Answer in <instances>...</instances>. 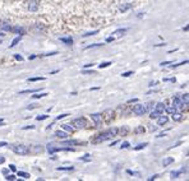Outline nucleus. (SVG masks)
I'll return each mask as SVG.
<instances>
[{
  "mask_svg": "<svg viewBox=\"0 0 189 181\" xmlns=\"http://www.w3.org/2000/svg\"><path fill=\"white\" fill-rule=\"evenodd\" d=\"M17 173H18V176H19V177H24V178H30V177H31V176H30V173L23 172V171H18Z\"/></svg>",
  "mask_w": 189,
  "mask_h": 181,
  "instance_id": "23",
  "label": "nucleus"
},
{
  "mask_svg": "<svg viewBox=\"0 0 189 181\" xmlns=\"http://www.w3.org/2000/svg\"><path fill=\"white\" fill-rule=\"evenodd\" d=\"M159 177V175H154V176H151V177H148V181H152V180H156Z\"/></svg>",
  "mask_w": 189,
  "mask_h": 181,
  "instance_id": "46",
  "label": "nucleus"
},
{
  "mask_svg": "<svg viewBox=\"0 0 189 181\" xmlns=\"http://www.w3.org/2000/svg\"><path fill=\"white\" fill-rule=\"evenodd\" d=\"M5 146H8L7 142H0V147H5Z\"/></svg>",
  "mask_w": 189,
  "mask_h": 181,
  "instance_id": "55",
  "label": "nucleus"
},
{
  "mask_svg": "<svg viewBox=\"0 0 189 181\" xmlns=\"http://www.w3.org/2000/svg\"><path fill=\"white\" fill-rule=\"evenodd\" d=\"M63 144H64V146H77V144H84V143H83V142H79V140L72 139V140H65V142H63Z\"/></svg>",
  "mask_w": 189,
  "mask_h": 181,
  "instance_id": "10",
  "label": "nucleus"
},
{
  "mask_svg": "<svg viewBox=\"0 0 189 181\" xmlns=\"http://www.w3.org/2000/svg\"><path fill=\"white\" fill-rule=\"evenodd\" d=\"M152 107H154V104H152V102H148L147 106H146V110H147V109H152Z\"/></svg>",
  "mask_w": 189,
  "mask_h": 181,
  "instance_id": "48",
  "label": "nucleus"
},
{
  "mask_svg": "<svg viewBox=\"0 0 189 181\" xmlns=\"http://www.w3.org/2000/svg\"><path fill=\"white\" fill-rule=\"evenodd\" d=\"M133 8V4H130V3H127V4H123V5H120L119 7V10L120 12H127V10H129V9H132Z\"/></svg>",
  "mask_w": 189,
  "mask_h": 181,
  "instance_id": "12",
  "label": "nucleus"
},
{
  "mask_svg": "<svg viewBox=\"0 0 189 181\" xmlns=\"http://www.w3.org/2000/svg\"><path fill=\"white\" fill-rule=\"evenodd\" d=\"M165 107H166V105H165L164 102H159V104H156L155 110L159 111L160 114H164V112H165Z\"/></svg>",
  "mask_w": 189,
  "mask_h": 181,
  "instance_id": "11",
  "label": "nucleus"
},
{
  "mask_svg": "<svg viewBox=\"0 0 189 181\" xmlns=\"http://www.w3.org/2000/svg\"><path fill=\"white\" fill-rule=\"evenodd\" d=\"M170 175H171V178H178L181 175V171H173Z\"/></svg>",
  "mask_w": 189,
  "mask_h": 181,
  "instance_id": "29",
  "label": "nucleus"
},
{
  "mask_svg": "<svg viewBox=\"0 0 189 181\" xmlns=\"http://www.w3.org/2000/svg\"><path fill=\"white\" fill-rule=\"evenodd\" d=\"M36 106H37V105H30V106L27 107V110H32V109H35Z\"/></svg>",
  "mask_w": 189,
  "mask_h": 181,
  "instance_id": "54",
  "label": "nucleus"
},
{
  "mask_svg": "<svg viewBox=\"0 0 189 181\" xmlns=\"http://www.w3.org/2000/svg\"><path fill=\"white\" fill-rule=\"evenodd\" d=\"M157 119H159V120H157V124H159L160 126L165 125V124H166V123L169 121V117H167V116H165L164 114H161V115H160V116H159Z\"/></svg>",
  "mask_w": 189,
  "mask_h": 181,
  "instance_id": "9",
  "label": "nucleus"
},
{
  "mask_svg": "<svg viewBox=\"0 0 189 181\" xmlns=\"http://www.w3.org/2000/svg\"><path fill=\"white\" fill-rule=\"evenodd\" d=\"M171 117H173L174 121H181L184 116H183V114H180V112H174V114H171Z\"/></svg>",
  "mask_w": 189,
  "mask_h": 181,
  "instance_id": "13",
  "label": "nucleus"
},
{
  "mask_svg": "<svg viewBox=\"0 0 189 181\" xmlns=\"http://www.w3.org/2000/svg\"><path fill=\"white\" fill-rule=\"evenodd\" d=\"M118 133H120V134L125 135V134L128 133V128H122V129H118Z\"/></svg>",
  "mask_w": 189,
  "mask_h": 181,
  "instance_id": "33",
  "label": "nucleus"
},
{
  "mask_svg": "<svg viewBox=\"0 0 189 181\" xmlns=\"http://www.w3.org/2000/svg\"><path fill=\"white\" fill-rule=\"evenodd\" d=\"M39 89H28V91H21L19 92V94H26V93H35V92H37Z\"/></svg>",
  "mask_w": 189,
  "mask_h": 181,
  "instance_id": "31",
  "label": "nucleus"
},
{
  "mask_svg": "<svg viewBox=\"0 0 189 181\" xmlns=\"http://www.w3.org/2000/svg\"><path fill=\"white\" fill-rule=\"evenodd\" d=\"M147 146H148V143H142V144H138L137 147H134V151H141V149L146 148Z\"/></svg>",
  "mask_w": 189,
  "mask_h": 181,
  "instance_id": "30",
  "label": "nucleus"
},
{
  "mask_svg": "<svg viewBox=\"0 0 189 181\" xmlns=\"http://www.w3.org/2000/svg\"><path fill=\"white\" fill-rule=\"evenodd\" d=\"M144 131H146V129H144L143 126H137V128L134 129V133H136V134H143Z\"/></svg>",
  "mask_w": 189,
  "mask_h": 181,
  "instance_id": "24",
  "label": "nucleus"
},
{
  "mask_svg": "<svg viewBox=\"0 0 189 181\" xmlns=\"http://www.w3.org/2000/svg\"><path fill=\"white\" fill-rule=\"evenodd\" d=\"M99 31H93V32H88V33H86V35H83L84 37H88V36H93V35H96Z\"/></svg>",
  "mask_w": 189,
  "mask_h": 181,
  "instance_id": "40",
  "label": "nucleus"
},
{
  "mask_svg": "<svg viewBox=\"0 0 189 181\" xmlns=\"http://www.w3.org/2000/svg\"><path fill=\"white\" fill-rule=\"evenodd\" d=\"M109 65H111V63H110V61H107V63H101V64L99 65V68H100V69H102V68H107Z\"/></svg>",
  "mask_w": 189,
  "mask_h": 181,
  "instance_id": "32",
  "label": "nucleus"
},
{
  "mask_svg": "<svg viewBox=\"0 0 189 181\" xmlns=\"http://www.w3.org/2000/svg\"><path fill=\"white\" fill-rule=\"evenodd\" d=\"M62 129H63L64 131H67V133H73V131H74V130H73V128H72V126H69L68 124H63V125H62Z\"/></svg>",
  "mask_w": 189,
  "mask_h": 181,
  "instance_id": "21",
  "label": "nucleus"
},
{
  "mask_svg": "<svg viewBox=\"0 0 189 181\" xmlns=\"http://www.w3.org/2000/svg\"><path fill=\"white\" fill-rule=\"evenodd\" d=\"M0 36H3V33H0Z\"/></svg>",
  "mask_w": 189,
  "mask_h": 181,
  "instance_id": "60",
  "label": "nucleus"
},
{
  "mask_svg": "<svg viewBox=\"0 0 189 181\" xmlns=\"http://www.w3.org/2000/svg\"><path fill=\"white\" fill-rule=\"evenodd\" d=\"M0 28H2L3 31H12V26L8 22H3L2 24H0Z\"/></svg>",
  "mask_w": 189,
  "mask_h": 181,
  "instance_id": "18",
  "label": "nucleus"
},
{
  "mask_svg": "<svg viewBox=\"0 0 189 181\" xmlns=\"http://www.w3.org/2000/svg\"><path fill=\"white\" fill-rule=\"evenodd\" d=\"M128 31V28H119V29H116L115 32H112V35H111V37L114 38V40H116V38H120L125 32Z\"/></svg>",
  "mask_w": 189,
  "mask_h": 181,
  "instance_id": "6",
  "label": "nucleus"
},
{
  "mask_svg": "<svg viewBox=\"0 0 189 181\" xmlns=\"http://www.w3.org/2000/svg\"><path fill=\"white\" fill-rule=\"evenodd\" d=\"M3 121H4V120H3V119H0V124H3Z\"/></svg>",
  "mask_w": 189,
  "mask_h": 181,
  "instance_id": "59",
  "label": "nucleus"
},
{
  "mask_svg": "<svg viewBox=\"0 0 189 181\" xmlns=\"http://www.w3.org/2000/svg\"><path fill=\"white\" fill-rule=\"evenodd\" d=\"M100 46H102V44H93V45L87 46V47H86V50H88V49H91V47H100Z\"/></svg>",
  "mask_w": 189,
  "mask_h": 181,
  "instance_id": "36",
  "label": "nucleus"
},
{
  "mask_svg": "<svg viewBox=\"0 0 189 181\" xmlns=\"http://www.w3.org/2000/svg\"><path fill=\"white\" fill-rule=\"evenodd\" d=\"M41 151H42L41 146H35V151H31V152H33V153H39V152H41Z\"/></svg>",
  "mask_w": 189,
  "mask_h": 181,
  "instance_id": "34",
  "label": "nucleus"
},
{
  "mask_svg": "<svg viewBox=\"0 0 189 181\" xmlns=\"http://www.w3.org/2000/svg\"><path fill=\"white\" fill-rule=\"evenodd\" d=\"M27 129H35V126H33V125H30V126H24V128H23V130H27Z\"/></svg>",
  "mask_w": 189,
  "mask_h": 181,
  "instance_id": "51",
  "label": "nucleus"
},
{
  "mask_svg": "<svg viewBox=\"0 0 189 181\" xmlns=\"http://www.w3.org/2000/svg\"><path fill=\"white\" fill-rule=\"evenodd\" d=\"M14 57H15V60H18V61H22V60H23V57L21 55H18V54H15Z\"/></svg>",
  "mask_w": 189,
  "mask_h": 181,
  "instance_id": "43",
  "label": "nucleus"
},
{
  "mask_svg": "<svg viewBox=\"0 0 189 181\" xmlns=\"http://www.w3.org/2000/svg\"><path fill=\"white\" fill-rule=\"evenodd\" d=\"M111 41H114V38H112V37H107L106 38V42H111Z\"/></svg>",
  "mask_w": 189,
  "mask_h": 181,
  "instance_id": "52",
  "label": "nucleus"
},
{
  "mask_svg": "<svg viewBox=\"0 0 189 181\" xmlns=\"http://www.w3.org/2000/svg\"><path fill=\"white\" fill-rule=\"evenodd\" d=\"M72 123H73V125H74L75 128H79V129H82V128H86V126H87V120H86V119H83V117L74 119Z\"/></svg>",
  "mask_w": 189,
  "mask_h": 181,
  "instance_id": "4",
  "label": "nucleus"
},
{
  "mask_svg": "<svg viewBox=\"0 0 189 181\" xmlns=\"http://www.w3.org/2000/svg\"><path fill=\"white\" fill-rule=\"evenodd\" d=\"M136 102H138V98H132L128 101V104H136Z\"/></svg>",
  "mask_w": 189,
  "mask_h": 181,
  "instance_id": "45",
  "label": "nucleus"
},
{
  "mask_svg": "<svg viewBox=\"0 0 189 181\" xmlns=\"http://www.w3.org/2000/svg\"><path fill=\"white\" fill-rule=\"evenodd\" d=\"M132 74H133V72H132V70H130V72H125V73H123V74H122V75H123V77H125V78H127V77H130V75H132Z\"/></svg>",
  "mask_w": 189,
  "mask_h": 181,
  "instance_id": "41",
  "label": "nucleus"
},
{
  "mask_svg": "<svg viewBox=\"0 0 189 181\" xmlns=\"http://www.w3.org/2000/svg\"><path fill=\"white\" fill-rule=\"evenodd\" d=\"M149 130H151V131H156V130H157V126H151Z\"/></svg>",
  "mask_w": 189,
  "mask_h": 181,
  "instance_id": "53",
  "label": "nucleus"
},
{
  "mask_svg": "<svg viewBox=\"0 0 189 181\" xmlns=\"http://www.w3.org/2000/svg\"><path fill=\"white\" fill-rule=\"evenodd\" d=\"M188 96H189V94H188V93H185V94H183V96H181V98H180L184 106H188V104H189V97H188Z\"/></svg>",
  "mask_w": 189,
  "mask_h": 181,
  "instance_id": "19",
  "label": "nucleus"
},
{
  "mask_svg": "<svg viewBox=\"0 0 189 181\" xmlns=\"http://www.w3.org/2000/svg\"><path fill=\"white\" fill-rule=\"evenodd\" d=\"M47 117H49L47 115H42V116H37L36 119H37V120H39V121H41V120H45V119H47Z\"/></svg>",
  "mask_w": 189,
  "mask_h": 181,
  "instance_id": "39",
  "label": "nucleus"
},
{
  "mask_svg": "<svg viewBox=\"0 0 189 181\" xmlns=\"http://www.w3.org/2000/svg\"><path fill=\"white\" fill-rule=\"evenodd\" d=\"M116 134H118V129L116 128H111V129H109V130L99 134L96 138L92 140V142L93 143H101V142H105V140H107V139H111L112 136H115Z\"/></svg>",
  "mask_w": 189,
  "mask_h": 181,
  "instance_id": "1",
  "label": "nucleus"
},
{
  "mask_svg": "<svg viewBox=\"0 0 189 181\" xmlns=\"http://www.w3.org/2000/svg\"><path fill=\"white\" fill-rule=\"evenodd\" d=\"M28 82H37V80H45L44 77H36V78H28Z\"/></svg>",
  "mask_w": 189,
  "mask_h": 181,
  "instance_id": "25",
  "label": "nucleus"
},
{
  "mask_svg": "<svg viewBox=\"0 0 189 181\" xmlns=\"http://www.w3.org/2000/svg\"><path fill=\"white\" fill-rule=\"evenodd\" d=\"M56 170L58 171H74V167L73 166H67V167H58Z\"/></svg>",
  "mask_w": 189,
  "mask_h": 181,
  "instance_id": "22",
  "label": "nucleus"
},
{
  "mask_svg": "<svg viewBox=\"0 0 189 181\" xmlns=\"http://www.w3.org/2000/svg\"><path fill=\"white\" fill-rule=\"evenodd\" d=\"M13 152L15 154H19V156H26L30 153V149L27 146H23V144H18V146H14L13 147Z\"/></svg>",
  "mask_w": 189,
  "mask_h": 181,
  "instance_id": "2",
  "label": "nucleus"
},
{
  "mask_svg": "<svg viewBox=\"0 0 189 181\" xmlns=\"http://www.w3.org/2000/svg\"><path fill=\"white\" fill-rule=\"evenodd\" d=\"M129 146H130V144H129L128 142H124V143L122 144V147H120V148H122V149H127V148H129Z\"/></svg>",
  "mask_w": 189,
  "mask_h": 181,
  "instance_id": "38",
  "label": "nucleus"
},
{
  "mask_svg": "<svg viewBox=\"0 0 189 181\" xmlns=\"http://www.w3.org/2000/svg\"><path fill=\"white\" fill-rule=\"evenodd\" d=\"M160 115H161V114H160L159 111H156V110H155V111H152V112H151L149 117H151V119H157V117H159Z\"/></svg>",
  "mask_w": 189,
  "mask_h": 181,
  "instance_id": "28",
  "label": "nucleus"
},
{
  "mask_svg": "<svg viewBox=\"0 0 189 181\" xmlns=\"http://www.w3.org/2000/svg\"><path fill=\"white\" fill-rule=\"evenodd\" d=\"M60 41L67 45H73V38L72 37H60Z\"/></svg>",
  "mask_w": 189,
  "mask_h": 181,
  "instance_id": "17",
  "label": "nucleus"
},
{
  "mask_svg": "<svg viewBox=\"0 0 189 181\" xmlns=\"http://www.w3.org/2000/svg\"><path fill=\"white\" fill-rule=\"evenodd\" d=\"M102 116H106V117H105V119H106V121H110L111 117H114V112H112V110H106V111L104 112Z\"/></svg>",
  "mask_w": 189,
  "mask_h": 181,
  "instance_id": "14",
  "label": "nucleus"
},
{
  "mask_svg": "<svg viewBox=\"0 0 189 181\" xmlns=\"http://www.w3.org/2000/svg\"><path fill=\"white\" fill-rule=\"evenodd\" d=\"M162 136H165V133H164V134H160V135H157V138H162Z\"/></svg>",
  "mask_w": 189,
  "mask_h": 181,
  "instance_id": "58",
  "label": "nucleus"
},
{
  "mask_svg": "<svg viewBox=\"0 0 189 181\" xmlns=\"http://www.w3.org/2000/svg\"><path fill=\"white\" fill-rule=\"evenodd\" d=\"M55 136H58V138H60V139H65L67 136H68V133L67 131H63V130H58L55 133Z\"/></svg>",
  "mask_w": 189,
  "mask_h": 181,
  "instance_id": "16",
  "label": "nucleus"
},
{
  "mask_svg": "<svg viewBox=\"0 0 189 181\" xmlns=\"http://www.w3.org/2000/svg\"><path fill=\"white\" fill-rule=\"evenodd\" d=\"M28 10H31V12H37V10H39V4H37L36 0H31V2L28 3Z\"/></svg>",
  "mask_w": 189,
  "mask_h": 181,
  "instance_id": "8",
  "label": "nucleus"
},
{
  "mask_svg": "<svg viewBox=\"0 0 189 181\" xmlns=\"http://www.w3.org/2000/svg\"><path fill=\"white\" fill-rule=\"evenodd\" d=\"M9 170H12V171H17V167H15L14 165H10V166H9Z\"/></svg>",
  "mask_w": 189,
  "mask_h": 181,
  "instance_id": "49",
  "label": "nucleus"
},
{
  "mask_svg": "<svg viewBox=\"0 0 189 181\" xmlns=\"http://www.w3.org/2000/svg\"><path fill=\"white\" fill-rule=\"evenodd\" d=\"M173 106H174L176 110H180L181 107H184L181 99H180L179 97H174V98H173Z\"/></svg>",
  "mask_w": 189,
  "mask_h": 181,
  "instance_id": "7",
  "label": "nucleus"
},
{
  "mask_svg": "<svg viewBox=\"0 0 189 181\" xmlns=\"http://www.w3.org/2000/svg\"><path fill=\"white\" fill-rule=\"evenodd\" d=\"M174 162V158L173 157H166L164 161H162V165H164V167H167L169 165H171Z\"/></svg>",
  "mask_w": 189,
  "mask_h": 181,
  "instance_id": "15",
  "label": "nucleus"
},
{
  "mask_svg": "<svg viewBox=\"0 0 189 181\" xmlns=\"http://www.w3.org/2000/svg\"><path fill=\"white\" fill-rule=\"evenodd\" d=\"M13 32H17V33H19V35H23L24 33V29L21 28V27H15V28H12Z\"/></svg>",
  "mask_w": 189,
  "mask_h": 181,
  "instance_id": "26",
  "label": "nucleus"
},
{
  "mask_svg": "<svg viewBox=\"0 0 189 181\" xmlns=\"http://www.w3.org/2000/svg\"><path fill=\"white\" fill-rule=\"evenodd\" d=\"M146 106L144 105H141V104H137L134 107H133V114L137 115V116H143L146 114Z\"/></svg>",
  "mask_w": 189,
  "mask_h": 181,
  "instance_id": "3",
  "label": "nucleus"
},
{
  "mask_svg": "<svg viewBox=\"0 0 189 181\" xmlns=\"http://www.w3.org/2000/svg\"><path fill=\"white\" fill-rule=\"evenodd\" d=\"M91 119H92V121L94 123V125H96L97 128H100V126L102 125V120H104L102 114H92V115H91Z\"/></svg>",
  "mask_w": 189,
  "mask_h": 181,
  "instance_id": "5",
  "label": "nucleus"
},
{
  "mask_svg": "<svg viewBox=\"0 0 189 181\" xmlns=\"http://www.w3.org/2000/svg\"><path fill=\"white\" fill-rule=\"evenodd\" d=\"M5 162V158L3 157V156H0V165H2V163H4Z\"/></svg>",
  "mask_w": 189,
  "mask_h": 181,
  "instance_id": "50",
  "label": "nucleus"
},
{
  "mask_svg": "<svg viewBox=\"0 0 189 181\" xmlns=\"http://www.w3.org/2000/svg\"><path fill=\"white\" fill-rule=\"evenodd\" d=\"M165 111H166L167 114H174V112H176V109H175L174 106H171V107H165Z\"/></svg>",
  "mask_w": 189,
  "mask_h": 181,
  "instance_id": "27",
  "label": "nucleus"
},
{
  "mask_svg": "<svg viewBox=\"0 0 189 181\" xmlns=\"http://www.w3.org/2000/svg\"><path fill=\"white\" fill-rule=\"evenodd\" d=\"M92 65H93V64H86V65H84V68H91Z\"/></svg>",
  "mask_w": 189,
  "mask_h": 181,
  "instance_id": "57",
  "label": "nucleus"
},
{
  "mask_svg": "<svg viewBox=\"0 0 189 181\" xmlns=\"http://www.w3.org/2000/svg\"><path fill=\"white\" fill-rule=\"evenodd\" d=\"M5 180H15V176H14V175H7V176H5Z\"/></svg>",
  "mask_w": 189,
  "mask_h": 181,
  "instance_id": "44",
  "label": "nucleus"
},
{
  "mask_svg": "<svg viewBox=\"0 0 189 181\" xmlns=\"http://www.w3.org/2000/svg\"><path fill=\"white\" fill-rule=\"evenodd\" d=\"M58 54V51H54V52H49V54H45V55H42V56H51V55H56Z\"/></svg>",
  "mask_w": 189,
  "mask_h": 181,
  "instance_id": "47",
  "label": "nucleus"
},
{
  "mask_svg": "<svg viewBox=\"0 0 189 181\" xmlns=\"http://www.w3.org/2000/svg\"><path fill=\"white\" fill-rule=\"evenodd\" d=\"M83 73H84V74H92V73H93V70H84Z\"/></svg>",
  "mask_w": 189,
  "mask_h": 181,
  "instance_id": "56",
  "label": "nucleus"
},
{
  "mask_svg": "<svg viewBox=\"0 0 189 181\" xmlns=\"http://www.w3.org/2000/svg\"><path fill=\"white\" fill-rule=\"evenodd\" d=\"M81 161H86V162H89L91 158H89V154H86L83 157H81Z\"/></svg>",
  "mask_w": 189,
  "mask_h": 181,
  "instance_id": "35",
  "label": "nucleus"
},
{
  "mask_svg": "<svg viewBox=\"0 0 189 181\" xmlns=\"http://www.w3.org/2000/svg\"><path fill=\"white\" fill-rule=\"evenodd\" d=\"M45 96H47V93H39V94H35V96H32L33 98H41V97H45Z\"/></svg>",
  "mask_w": 189,
  "mask_h": 181,
  "instance_id": "37",
  "label": "nucleus"
},
{
  "mask_svg": "<svg viewBox=\"0 0 189 181\" xmlns=\"http://www.w3.org/2000/svg\"><path fill=\"white\" fill-rule=\"evenodd\" d=\"M67 116H69V114H62V115H59L58 117H56V120H60V119H64V117H67Z\"/></svg>",
  "mask_w": 189,
  "mask_h": 181,
  "instance_id": "42",
  "label": "nucleus"
},
{
  "mask_svg": "<svg viewBox=\"0 0 189 181\" xmlns=\"http://www.w3.org/2000/svg\"><path fill=\"white\" fill-rule=\"evenodd\" d=\"M21 40H22V35H19V36H17L14 40H13V41H12V44H10V47H14L18 42H19L21 41Z\"/></svg>",
  "mask_w": 189,
  "mask_h": 181,
  "instance_id": "20",
  "label": "nucleus"
}]
</instances>
